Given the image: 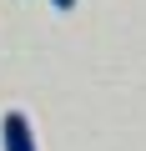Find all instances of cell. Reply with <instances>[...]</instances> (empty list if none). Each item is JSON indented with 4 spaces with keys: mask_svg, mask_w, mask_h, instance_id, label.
<instances>
[{
    "mask_svg": "<svg viewBox=\"0 0 146 151\" xmlns=\"http://www.w3.org/2000/svg\"><path fill=\"white\" fill-rule=\"evenodd\" d=\"M50 5H55V10H76V0H50Z\"/></svg>",
    "mask_w": 146,
    "mask_h": 151,
    "instance_id": "7a4b0ae2",
    "label": "cell"
},
{
    "mask_svg": "<svg viewBox=\"0 0 146 151\" xmlns=\"http://www.w3.org/2000/svg\"><path fill=\"white\" fill-rule=\"evenodd\" d=\"M0 141H5V151H35V131L20 111H5V121H0Z\"/></svg>",
    "mask_w": 146,
    "mask_h": 151,
    "instance_id": "6da1fadb",
    "label": "cell"
}]
</instances>
